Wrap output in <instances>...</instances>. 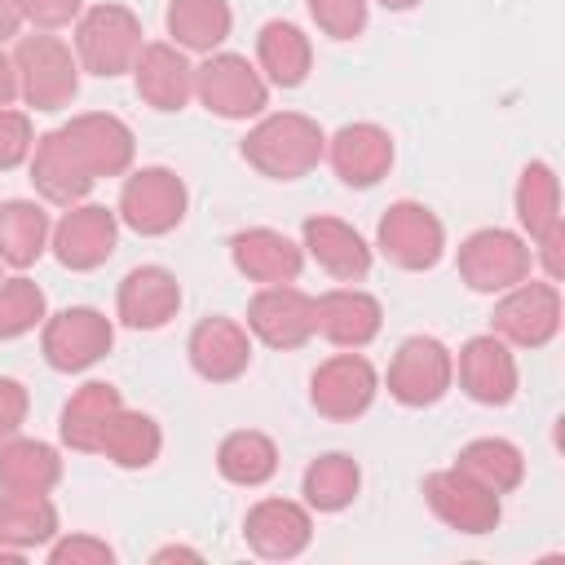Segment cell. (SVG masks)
Returning a JSON list of instances; mask_svg holds the SVG:
<instances>
[{"label": "cell", "instance_id": "cell-1", "mask_svg": "<svg viewBox=\"0 0 565 565\" xmlns=\"http://www.w3.org/2000/svg\"><path fill=\"white\" fill-rule=\"evenodd\" d=\"M243 159L269 181H300L309 177L327 154V132L318 119L300 110H274L260 115L243 137Z\"/></svg>", "mask_w": 565, "mask_h": 565}, {"label": "cell", "instance_id": "cell-2", "mask_svg": "<svg viewBox=\"0 0 565 565\" xmlns=\"http://www.w3.org/2000/svg\"><path fill=\"white\" fill-rule=\"evenodd\" d=\"M13 71H18V97L31 110H66L79 93V57L75 49L53 31L18 35L13 44Z\"/></svg>", "mask_w": 565, "mask_h": 565}, {"label": "cell", "instance_id": "cell-3", "mask_svg": "<svg viewBox=\"0 0 565 565\" xmlns=\"http://www.w3.org/2000/svg\"><path fill=\"white\" fill-rule=\"evenodd\" d=\"M75 57H79V71L97 75V79H115V75H128L137 53H141V18L128 9V4H88L79 18H75Z\"/></svg>", "mask_w": 565, "mask_h": 565}, {"label": "cell", "instance_id": "cell-4", "mask_svg": "<svg viewBox=\"0 0 565 565\" xmlns=\"http://www.w3.org/2000/svg\"><path fill=\"white\" fill-rule=\"evenodd\" d=\"M185 207H190V190H185V181L172 168L146 163V168H128L124 172L115 216L132 234L163 238V234H172L185 221Z\"/></svg>", "mask_w": 565, "mask_h": 565}, {"label": "cell", "instance_id": "cell-5", "mask_svg": "<svg viewBox=\"0 0 565 565\" xmlns=\"http://www.w3.org/2000/svg\"><path fill=\"white\" fill-rule=\"evenodd\" d=\"M561 322L565 305L552 278H521L516 287L499 291L490 313V331L512 349H547L561 335Z\"/></svg>", "mask_w": 565, "mask_h": 565}, {"label": "cell", "instance_id": "cell-6", "mask_svg": "<svg viewBox=\"0 0 565 565\" xmlns=\"http://www.w3.org/2000/svg\"><path fill=\"white\" fill-rule=\"evenodd\" d=\"M455 265H459V278H463L468 291L499 296V291L516 287L521 278H530L534 252H530V238L525 234L503 230V225H486V230H472L459 243Z\"/></svg>", "mask_w": 565, "mask_h": 565}, {"label": "cell", "instance_id": "cell-7", "mask_svg": "<svg viewBox=\"0 0 565 565\" xmlns=\"http://www.w3.org/2000/svg\"><path fill=\"white\" fill-rule=\"evenodd\" d=\"M194 97L216 119H256L269 106V84L243 53H207L194 66Z\"/></svg>", "mask_w": 565, "mask_h": 565}, {"label": "cell", "instance_id": "cell-8", "mask_svg": "<svg viewBox=\"0 0 565 565\" xmlns=\"http://www.w3.org/2000/svg\"><path fill=\"white\" fill-rule=\"evenodd\" d=\"M375 252L406 274H424L446 256V225L433 207L415 199H397L384 207L375 225Z\"/></svg>", "mask_w": 565, "mask_h": 565}, {"label": "cell", "instance_id": "cell-9", "mask_svg": "<svg viewBox=\"0 0 565 565\" xmlns=\"http://www.w3.org/2000/svg\"><path fill=\"white\" fill-rule=\"evenodd\" d=\"M110 344H115V322L93 305H71L40 322V353L62 375H79L97 366L110 353Z\"/></svg>", "mask_w": 565, "mask_h": 565}, {"label": "cell", "instance_id": "cell-10", "mask_svg": "<svg viewBox=\"0 0 565 565\" xmlns=\"http://www.w3.org/2000/svg\"><path fill=\"white\" fill-rule=\"evenodd\" d=\"M380 393V371L362 349H340L309 375V406L331 424H353L371 411Z\"/></svg>", "mask_w": 565, "mask_h": 565}, {"label": "cell", "instance_id": "cell-11", "mask_svg": "<svg viewBox=\"0 0 565 565\" xmlns=\"http://www.w3.org/2000/svg\"><path fill=\"white\" fill-rule=\"evenodd\" d=\"M450 384H455V353L437 335H406L397 344V353L388 358L384 388L393 402H402L411 411L441 402L450 393Z\"/></svg>", "mask_w": 565, "mask_h": 565}, {"label": "cell", "instance_id": "cell-12", "mask_svg": "<svg viewBox=\"0 0 565 565\" xmlns=\"http://www.w3.org/2000/svg\"><path fill=\"white\" fill-rule=\"evenodd\" d=\"M115 247H119V216H115V207L88 203V199L75 203V207H62V216L53 221V234H49V252L71 274L102 269L115 256Z\"/></svg>", "mask_w": 565, "mask_h": 565}, {"label": "cell", "instance_id": "cell-13", "mask_svg": "<svg viewBox=\"0 0 565 565\" xmlns=\"http://www.w3.org/2000/svg\"><path fill=\"white\" fill-rule=\"evenodd\" d=\"M424 503H428V512L446 530L472 534V539L477 534H490L503 521V499L494 490H486L481 481H472L468 472H459L455 463L424 477Z\"/></svg>", "mask_w": 565, "mask_h": 565}, {"label": "cell", "instance_id": "cell-14", "mask_svg": "<svg viewBox=\"0 0 565 565\" xmlns=\"http://www.w3.org/2000/svg\"><path fill=\"white\" fill-rule=\"evenodd\" d=\"M252 340H260L265 349H278V353H291V349H305L313 340V296L300 291L296 282H274V287H260L252 300H247V322Z\"/></svg>", "mask_w": 565, "mask_h": 565}, {"label": "cell", "instance_id": "cell-15", "mask_svg": "<svg viewBox=\"0 0 565 565\" xmlns=\"http://www.w3.org/2000/svg\"><path fill=\"white\" fill-rule=\"evenodd\" d=\"M455 380H459L468 402H477V406H508L516 397V388H521V371H516L512 344H503L494 331L463 340V349L455 358Z\"/></svg>", "mask_w": 565, "mask_h": 565}, {"label": "cell", "instance_id": "cell-16", "mask_svg": "<svg viewBox=\"0 0 565 565\" xmlns=\"http://www.w3.org/2000/svg\"><path fill=\"white\" fill-rule=\"evenodd\" d=\"M128 75H132L137 97L159 115L185 110L194 102V62L172 40H146Z\"/></svg>", "mask_w": 565, "mask_h": 565}, {"label": "cell", "instance_id": "cell-17", "mask_svg": "<svg viewBox=\"0 0 565 565\" xmlns=\"http://www.w3.org/2000/svg\"><path fill=\"white\" fill-rule=\"evenodd\" d=\"M331 172L349 185V190H371L388 177L397 150H393V137L388 128L371 124V119H358V124H340L331 137H327V154Z\"/></svg>", "mask_w": 565, "mask_h": 565}, {"label": "cell", "instance_id": "cell-18", "mask_svg": "<svg viewBox=\"0 0 565 565\" xmlns=\"http://www.w3.org/2000/svg\"><path fill=\"white\" fill-rule=\"evenodd\" d=\"M26 172H31V185L40 194V203H53V207H75L97 185V177L88 172V163L79 159V150L71 146V137L62 128L35 137V150L26 159Z\"/></svg>", "mask_w": 565, "mask_h": 565}, {"label": "cell", "instance_id": "cell-19", "mask_svg": "<svg viewBox=\"0 0 565 565\" xmlns=\"http://www.w3.org/2000/svg\"><path fill=\"white\" fill-rule=\"evenodd\" d=\"M243 539L265 561H296L313 543V512L305 499H256L243 516Z\"/></svg>", "mask_w": 565, "mask_h": 565}, {"label": "cell", "instance_id": "cell-20", "mask_svg": "<svg viewBox=\"0 0 565 565\" xmlns=\"http://www.w3.org/2000/svg\"><path fill=\"white\" fill-rule=\"evenodd\" d=\"M185 358H190V366H194L199 380H207V384H234L252 366V331L238 318L212 313V318L194 322V331L185 340Z\"/></svg>", "mask_w": 565, "mask_h": 565}, {"label": "cell", "instance_id": "cell-21", "mask_svg": "<svg viewBox=\"0 0 565 565\" xmlns=\"http://www.w3.org/2000/svg\"><path fill=\"white\" fill-rule=\"evenodd\" d=\"M300 247H305V256H309L322 274H331L335 282H362V278L371 274V265H375V247H371L349 221L327 216V212L305 216V225H300Z\"/></svg>", "mask_w": 565, "mask_h": 565}, {"label": "cell", "instance_id": "cell-22", "mask_svg": "<svg viewBox=\"0 0 565 565\" xmlns=\"http://www.w3.org/2000/svg\"><path fill=\"white\" fill-rule=\"evenodd\" d=\"M380 327H384V305L353 282L331 287L313 300V335H322L335 349H366L380 335Z\"/></svg>", "mask_w": 565, "mask_h": 565}, {"label": "cell", "instance_id": "cell-23", "mask_svg": "<svg viewBox=\"0 0 565 565\" xmlns=\"http://www.w3.org/2000/svg\"><path fill=\"white\" fill-rule=\"evenodd\" d=\"M62 132L71 137V146L79 150V159L88 163V172H93L97 181L124 177V172L132 168V159H137V137H132V128H128L119 115H110V110L71 115V119L62 124Z\"/></svg>", "mask_w": 565, "mask_h": 565}, {"label": "cell", "instance_id": "cell-24", "mask_svg": "<svg viewBox=\"0 0 565 565\" xmlns=\"http://www.w3.org/2000/svg\"><path fill=\"white\" fill-rule=\"evenodd\" d=\"M181 309V282L163 265H137L119 278L115 291V318L132 331H159Z\"/></svg>", "mask_w": 565, "mask_h": 565}, {"label": "cell", "instance_id": "cell-25", "mask_svg": "<svg viewBox=\"0 0 565 565\" xmlns=\"http://www.w3.org/2000/svg\"><path fill=\"white\" fill-rule=\"evenodd\" d=\"M230 260L234 269L256 282V287H274V282H296L305 269V247L296 238H287L282 230L269 225H247L230 238Z\"/></svg>", "mask_w": 565, "mask_h": 565}, {"label": "cell", "instance_id": "cell-26", "mask_svg": "<svg viewBox=\"0 0 565 565\" xmlns=\"http://www.w3.org/2000/svg\"><path fill=\"white\" fill-rule=\"evenodd\" d=\"M256 71L274 88H300L313 71V40L296 22L269 18L256 31Z\"/></svg>", "mask_w": 565, "mask_h": 565}, {"label": "cell", "instance_id": "cell-27", "mask_svg": "<svg viewBox=\"0 0 565 565\" xmlns=\"http://www.w3.org/2000/svg\"><path fill=\"white\" fill-rule=\"evenodd\" d=\"M124 406L119 388L110 380H84L66 402H62V415H57V437L66 450H79V455H97V441H102V428L106 419Z\"/></svg>", "mask_w": 565, "mask_h": 565}, {"label": "cell", "instance_id": "cell-28", "mask_svg": "<svg viewBox=\"0 0 565 565\" xmlns=\"http://www.w3.org/2000/svg\"><path fill=\"white\" fill-rule=\"evenodd\" d=\"M62 481V455L57 446L40 437H4L0 441V490L9 494H53Z\"/></svg>", "mask_w": 565, "mask_h": 565}, {"label": "cell", "instance_id": "cell-29", "mask_svg": "<svg viewBox=\"0 0 565 565\" xmlns=\"http://www.w3.org/2000/svg\"><path fill=\"white\" fill-rule=\"evenodd\" d=\"M168 40L185 53H216L230 31H234V9L230 0H172L163 13Z\"/></svg>", "mask_w": 565, "mask_h": 565}, {"label": "cell", "instance_id": "cell-30", "mask_svg": "<svg viewBox=\"0 0 565 565\" xmlns=\"http://www.w3.org/2000/svg\"><path fill=\"white\" fill-rule=\"evenodd\" d=\"M159 450H163V428H159V419L146 415V411H128V406H119V411L106 419L102 441H97V455H106V459H110L115 468H124V472L150 468V463L159 459Z\"/></svg>", "mask_w": 565, "mask_h": 565}, {"label": "cell", "instance_id": "cell-31", "mask_svg": "<svg viewBox=\"0 0 565 565\" xmlns=\"http://www.w3.org/2000/svg\"><path fill=\"white\" fill-rule=\"evenodd\" d=\"M53 221L44 203L35 199H4L0 203V265L9 269H31L49 252Z\"/></svg>", "mask_w": 565, "mask_h": 565}, {"label": "cell", "instance_id": "cell-32", "mask_svg": "<svg viewBox=\"0 0 565 565\" xmlns=\"http://www.w3.org/2000/svg\"><path fill=\"white\" fill-rule=\"evenodd\" d=\"M216 472L230 486H243V490L265 486L278 472V446H274V437L260 433V428H234V433H225L221 446H216Z\"/></svg>", "mask_w": 565, "mask_h": 565}, {"label": "cell", "instance_id": "cell-33", "mask_svg": "<svg viewBox=\"0 0 565 565\" xmlns=\"http://www.w3.org/2000/svg\"><path fill=\"white\" fill-rule=\"evenodd\" d=\"M57 508L49 494H9L0 490V543L13 552H35L57 539Z\"/></svg>", "mask_w": 565, "mask_h": 565}, {"label": "cell", "instance_id": "cell-34", "mask_svg": "<svg viewBox=\"0 0 565 565\" xmlns=\"http://www.w3.org/2000/svg\"><path fill=\"white\" fill-rule=\"evenodd\" d=\"M362 490V468L353 455L344 450H327L318 459H309L305 477H300V494L309 503V512H344Z\"/></svg>", "mask_w": 565, "mask_h": 565}, {"label": "cell", "instance_id": "cell-35", "mask_svg": "<svg viewBox=\"0 0 565 565\" xmlns=\"http://www.w3.org/2000/svg\"><path fill=\"white\" fill-rule=\"evenodd\" d=\"M455 468L468 472L472 481H481L486 490H494L499 499L512 494L525 481V455L516 441L508 437H477L455 455Z\"/></svg>", "mask_w": 565, "mask_h": 565}, {"label": "cell", "instance_id": "cell-36", "mask_svg": "<svg viewBox=\"0 0 565 565\" xmlns=\"http://www.w3.org/2000/svg\"><path fill=\"white\" fill-rule=\"evenodd\" d=\"M512 207H516V225L521 234L534 243L552 221H561V181H556V168L547 159H530L516 177V190H512Z\"/></svg>", "mask_w": 565, "mask_h": 565}, {"label": "cell", "instance_id": "cell-37", "mask_svg": "<svg viewBox=\"0 0 565 565\" xmlns=\"http://www.w3.org/2000/svg\"><path fill=\"white\" fill-rule=\"evenodd\" d=\"M44 318H49V300H44L40 282H31L26 274L0 278V340H22Z\"/></svg>", "mask_w": 565, "mask_h": 565}, {"label": "cell", "instance_id": "cell-38", "mask_svg": "<svg viewBox=\"0 0 565 565\" xmlns=\"http://www.w3.org/2000/svg\"><path fill=\"white\" fill-rule=\"evenodd\" d=\"M313 26L331 40H358L371 18V0H305Z\"/></svg>", "mask_w": 565, "mask_h": 565}, {"label": "cell", "instance_id": "cell-39", "mask_svg": "<svg viewBox=\"0 0 565 565\" xmlns=\"http://www.w3.org/2000/svg\"><path fill=\"white\" fill-rule=\"evenodd\" d=\"M35 150V128H31V115L26 110H13V106H0V172H13L31 159Z\"/></svg>", "mask_w": 565, "mask_h": 565}, {"label": "cell", "instance_id": "cell-40", "mask_svg": "<svg viewBox=\"0 0 565 565\" xmlns=\"http://www.w3.org/2000/svg\"><path fill=\"white\" fill-rule=\"evenodd\" d=\"M44 552L53 565H115V547L97 534H57Z\"/></svg>", "mask_w": 565, "mask_h": 565}, {"label": "cell", "instance_id": "cell-41", "mask_svg": "<svg viewBox=\"0 0 565 565\" xmlns=\"http://www.w3.org/2000/svg\"><path fill=\"white\" fill-rule=\"evenodd\" d=\"M79 13H84V0H22V18H26L35 31L75 26Z\"/></svg>", "mask_w": 565, "mask_h": 565}, {"label": "cell", "instance_id": "cell-42", "mask_svg": "<svg viewBox=\"0 0 565 565\" xmlns=\"http://www.w3.org/2000/svg\"><path fill=\"white\" fill-rule=\"evenodd\" d=\"M26 415H31L26 384H22V380H13V375H0V441H4V437H13V433H22Z\"/></svg>", "mask_w": 565, "mask_h": 565}, {"label": "cell", "instance_id": "cell-43", "mask_svg": "<svg viewBox=\"0 0 565 565\" xmlns=\"http://www.w3.org/2000/svg\"><path fill=\"white\" fill-rule=\"evenodd\" d=\"M530 252H534V260L543 265V278L561 282V274H565V216L552 221V225L530 243Z\"/></svg>", "mask_w": 565, "mask_h": 565}, {"label": "cell", "instance_id": "cell-44", "mask_svg": "<svg viewBox=\"0 0 565 565\" xmlns=\"http://www.w3.org/2000/svg\"><path fill=\"white\" fill-rule=\"evenodd\" d=\"M22 26H26V18H22V0H0V44H4V40H18Z\"/></svg>", "mask_w": 565, "mask_h": 565}, {"label": "cell", "instance_id": "cell-45", "mask_svg": "<svg viewBox=\"0 0 565 565\" xmlns=\"http://www.w3.org/2000/svg\"><path fill=\"white\" fill-rule=\"evenodd\" d=\"M18 102V71H13V53L0 49V106Z\"/></svg>", "mask_w": 565, "mask_h": 565}, {"label": "cell", "instance_id": "cell-46", "mask_svg": "<svg viewBox=\"0 0 565 565\" xmlns=\"http://www.w3.org/2000/svg\"><path fill=\"white\" fill-rule=\"evenodd\" d=\"M150 561H154V565H163V561H203V556H199L194 547H159Z\"/></svg>", "mask_w": 565, "mask_h": 565}, {"label": "cell", "instance_id": "cell-47", "mask_svg": "<svg viewBox=\"0 0 565 565\" xmlns=\"http://www.w3.org/2000/svg\"><path fill=\"white\" fill-rule=\"evenodd\" d=\"M375 4H384L388 13H406V9H415L419 0H375Z\"/></svg>", "mask_w": 565, "mask_h": 565}, {"label": "cell", "instance_id": "cell-48", "mask_svg": "<svg viewBox=\"0 0 565 565\" xmlns=\"http://www.w3.org/2000/svg\"><path fill=\"white\" fill-rule=\"evenodd\" d=\"M0 278H4V265H0Z\"/></svg>", "mask_w": 565, "mask_h": 565}]
</instances>
